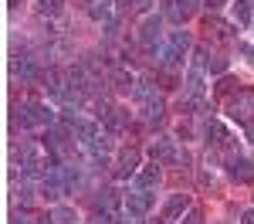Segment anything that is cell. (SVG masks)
<instances>
[{"mask_svg": "<svg viewBox=\"0 0 254 224\" xmlns=\"http://www.w3.org/2000/svg\"><path fill=\"white\" fill-rule=\"evenodd\" d=\"M207 68H210V75H224V72H227V58H220V55H217V58L207 61Z\"/></svg>", "mask_w": 254, "mask_h": 224, "instance_id": "cell-24", "label": "cell"}, {"mask_svg": "<svg viewBox=\"0 0 254 224\" xmlns=\"http://www.w3.org/2000/svg\"><path fill=\"white\" fill-rule=\"evenodd\" d=\"M234 88H237V81H234V78L220 75V81H217V92H220V95H234Z\"/></svg>", "mask_w": 254, "mask_h": 224, "instance_id": "cell-23", "label": "cell"}, {"mask_svg": "<svg viewBox=\"0 0 254 224\" xmlns=\"http://www.w3.org/2000/svg\"><path fill=\"white\" fill-rule=\"evenodd\" d=\"M241 224H254V211H244L241 214Z\"/></svg>", "mask_w": 254, "mask_h": 224, "instance_id": "cell-28", "label": "cell"}, {"mask_svg": "<svg viewBox=\"0 0 254 224\" xmlns=\"http://www.w3.org/2000/svg\"><path fill=\"white\" fill-rule=\"evenodd\" d=\"M203 3H207V7H210V10H217V7H224V3H227V0H203Z\"/></svg>", "mask_w": 254, "mask_h": 224, "instance_id": "cell-29", "label": "cell"}, {"mask_svg": "<svg viewBox=\"0 0 254 224\" xmlns=\"http://www.w3.org/2000/svg\"><path fill=\"white\" fill-rule=\"evenodd\" d=\"M20 129H31V126H55V112L48 109V105H41V102H27V105H20L17 109V119H14Z\"/></svg>", "mask_w": 254, "mask_h": 224, "instance_id": "cell-4", "label": "cell"}, {"mask_svg": "<svg viewBox=\"0 0 254 224\" xmlns=\"http://www.w3.org/2000/svg\"><path fill=\"white\" fill-rule=\"evenodd\" d=\"M112 88H119V92H132L136 81H132V75H129L126 68H116V72H112Z\"/></svg>", "mask_w": 254, "mask_h": 224, "instance_id": "cell-17", "label": "cell"}, {"mask_svg": "<svg viewBox=\"0 0 254 224\" xmlns=\"http://www.w3.org/2000/svg\"><path fill=\"white\" fill-rule=\"evenodd\" d=\"M153 224H173V218H163V221H153Z\"/></svg>", "mask_w": 254, "mask_h": 224, "instance_id": "cell-31", "label": "cell"}, {"mask_svg": "<svg viewBox=\"0 0 254 224\" xmlns=\"http://www.w3.org/2000/svg\"><path fill=\"white\" fill-rule=\"evenodd\" d=\"M183 224H203V214H200L196 207H190V211L183 214Z\"/></svg>", "mask_w": 254, "mask_h": 224, "instance_id": "cell-26", "label": "cell"}, {"mask_svg": "<svg viewBox=\"0 0 254 224\" xmlns=\"http://www.w3.org/2000/svg\"><path fill=\"white\" fill-rule=\"evenodd\" d=\"M112 221H116V218H112V214H105V211H95V214L88 218V224H112Z\"/></svg>", "mask_w": 254, "mask_h": 224, "instance_id": "cell-27", "label": "cell"}, {"mask_svg": "<svg viewBox=\"0 0 254 224\" xmlns=\"http://www.w3.org/2000/svg\"><path fill=\"white\" fill-rule=\"evenodd\" d=\"M159 183V166L156 163H149V166H142L136 173V190H153Z\"/></svg>", "mask_w": 254, "mask_h": 224, "instance_id": "cell-13", "label": "cell"}, {"mask_svg": "<svg viewBox=\"0 0 254 224\" xmlns=\"http://www.w3.org/2000/svg\"><path fill=\"white\" fill-rule=\"evenodd\" d=\"M227 116L241 126H251L254 122V92L251 88H237L234 95L227 99Z\"/></svg>", "mask_w": 254, "mask_h": 224, "instance_id": "cell-3", "label": "cell"}, {"mask_svg": "<svg viewBox=\"0 0 254 224\" xmlns=\"http://www.w3.org/2000/svg\"><path fill=\"white\" fill-rule=\"evenodd\" d=\"M190 44H193V41H190V34H187V31H173V34H170V41H166L163 48H156L159 65H163V68H176L180 61L187 58Z\"/></svg>", "mask_w": 254, "mask_h": 224, "instance_id": "cell-1", "label": "cell"}, {"mask_svg": "<svg viewBox=\"0 0 254 224\" xmlns=\"http://www.w3.org/2000/svg\"><path fill=\"white\" fill-rule=\"evenodd\" d=\"M203 58H207V48L196 44L193 48V61H190L187 78H183V85H187V99H203V65H207Z\"/></svg>", "mask_w": 254, "mask_h": 224, "instance_id": "cell-2", "label": "cell"}, {"mask_svg": "<svg viewBox=\"0 0 254 224\" xmlns=\"http://www.w3.org/2000/svg\"><path fill=\"white\" fill-rule=\"evenodd\" d=\"M132 95H136L139 102H146L149 95H156V92H153V81H149V78H139V81H136V88H132Z\"/></svg>", "mask_w": 254, "mask_h": 224, "instance_id": "cell-22", "label": "cell"}, {"mask_svg": "<svg viewBox=\"0 0 254 224\" xmlns=\"http://www.w3.org/2000/svg\"><path fill=\"white\" fill-rule=\"evenodd\" d=\"M38 10L44 17H58L61 10H64V0H38Z\"/></svg>", "mask_w": 254, "mask_h": 224, "instance_id": "cell-19", "label": "cell"}, {"mask_svg": "<svg viewBox=\"0 0 254 224\" xmlns=\"http://www.w3.org/2000/svg\"><path fill=\"white\" fill-rule=\"evenodd\" d=\"M38 224H55V221H51V214H48V218H38Z\"/></svg>", "mask_w": 254, "mask_h": 224, "instance_id": "cell-30", "label": "cell"}, {"mask_svg": "<svg viewBox=\"0 0 254 224\" xmlns=\"http://www.w3.org/2000/svg\"><path fill=\"white\" fill-rule=\"evenodd\" d=\"M51 221H55V224H75V221H78V214H75L71 207H55V211H51Z\"/></svg>", "mask_w": 254, "mask_h": 224, "instance_id": "cell-20", "label": "cell"}, {"mask_svg": "<svg viewBox=\"0 0 254 224\" xmlns=\"http://www.w3.org/2000/svg\"><path fill=\"white\" fill-rule=\"evenodd\" d=\"M102 122H105V129H109V133H122V129H126V122H129V116H126V109H112Z\"/></svg>", "mask_w": 254, "mask_h": 224, "instance_id": "cell-16", "label": "cell"}, {"mask_svg": "<svg viewBox=\"0 0 254 224\" xmlns=\"http://www.w3.org/2000/svg\"><path fill=\"white\" fill-rule=\"evenodd\" d=\"M136 173H139V149H122V153H119L116 177L126 180V177H136Z\"/></svg>", "mask_w": 254, "mask_h": 224, "instance_id": "cell-9", "label": "cell"}, {"mask_svg": "<svg viewBox=\"0 0 254 224\" xmlns=\"http://www.w3.org/2000/svg\"><path fill=\"white\" fill-rule=\"evenodd\" d=\"M234 20L237 24H248L251 20V0H237L234 3Z\"/></svg>", "mask_w": 254, "mask_h": 224, "instance_id": "cell-21", "label": "cell"}, {"mask_svg": "<svg viewBox=\"0 0 254 224\" xmlns=\"http://www.w3.org/2000/svg\"><path fill=\"white\" fill-rule=\"evenodd\" d=\"M149 207H153V194H149V190H136V194L126 197V214H129V218L149 214Z\"/></svg>", "mask_w": 254, "mask_h": 224, "instance_id": "cell-7", "label": "cell"}, {"mask_svg": "<svg viewBox=\"0 0 254 224\" xmlns=\"http://www.w3.org/2000/svg\"><path fill=\"white\" fill-rule=\"evenodd\" d=\"M132 224H142V221H132Z\"/></svg>", "mask_w": 254, "mask_h": 224, "instance_id": "cell-33", "label": "cell"}, {"mask_svg": "<svg viewBox=\"0 0 254 224\" xmlns=\"http://www.w3.org/2000/svg\"><path fill=\"white\" fill-rule=\"evenodd\" d=\"M190 211V197L187 194H173L170 201H166V218H180V214H187Z\"/></svg>", "mask_w": 254, "mask_h": 224, "instance_id": "cell-15", "label": "cell"}, {"mask_svg": "<svg viewBox=\"0 0 254 224\" xmlns=\"http://www.w3.org/2000/svg\"><path fill=\"white\" fill-rule=\"evenodd\" d=\"M14 72H17L24 81H31V78H38V58L31 55V51H20L17 58H14Z\"/></svg>", "mask_w": 254, "mask_h": 224, "instance_id": "cell-11", "label": "cell"}, {"mask_svg": "<svg viewBox=\"0 0 254 224\" xmlns=\"http://www.w3.org/2000/svg\"><path fill=\"white\" fill-rule=\"evenodd\" d=\"M227 173H231L234 180H254V160L231 156V160H227Z\"/></svg>", "mask_w": 254, "mask_h": 224, "instance_id": "cell-12", "label": "cell"}, {"mask_svg": "<svg viewBox=\"0 0 254 224\" xmlns=\"http://www.w3.org/2000/svg\"><path fill=\"white\" fill-rule=\"evenodd\" d=\"M146 3H149V0H139V7H146Z\"/></svg>", "mask_w": 254, "mask_h": 224, "instance_id": "cell-32", "label": "cell"}, {"mask_svg": "<svg viewBox=\"0 0 254 224\" xmlns=\"http://www.w3.org/2000/svg\"><path fill=\"white\" fill-rule=\"evenodd\" d=\"M88 14L95 20H109L112 17V7H109V0H92V3H88Z\"/></svg>", "mask_w": 254, "mask_h": 224, "instance_id": "cell-18", "label": "cell"}, {"mask_svg": "<svg viewBox=\"0 0 254 224\" xmlns=\"http://www.w3.org/2000/svg\"><path fill=\"white\" fill-rule=\"evenodd\" d=\"M163 112H166V102H163V95H149V99L142 102V116L149 122H159L163 119Z\"/></svg>", "mask_w": 254, "mask_h": 224, "instance_id": "cell-14", "label": "cell"}, {"mask_svg": "<svg viewBox=\"0 0 254 224\" xmlns=\"http://www.w3.org/2000/svg\"><path fill=\"white\" fill-rule=\"evenodd\" d=\"M149 156H153V163H166V166H173V163H190V156H187V149H180L173 140H156L153 146H149Z\"/></svg>", "mask_w": 254, "mask_h": 224, "instance_id": "cell-5", "label": "cell"}, {"mask_svg": "<svg viewBox=\"0 0 254 224\" xmlns=\"http://www.w3.org/2000/svg\"><path fill=\"white\" fill-rule=\"evenodd\" d=\"M122 197H119V190H112V187H105V190H98L95 194V211H105V214H112V218H122Z\"/></svg>", "mask_w": 254, "mask_h": 224, "instance_id": "cell-6", "label": "cell"}, {"mask_svg": "<svg viewBox=\"0 0 254 224\" xmlns=\"http://www.w3.org/2000/svg\"><path fill=\"white\" fill-rule=\"evenodd\" d=\"M159 81H163V88H176V85H180V78L173 75V68H163V72H159Z\"/></svg>", "mask_w": 254, "mask_h": 224, "instance_id": "cell-25", "label": "cell"}, {"mask_svg": "<svg viewBox=\"0 0 254 224\" xmlns=\"http://www.w3.org/2000/svg\"><path fill=\"white\" fill-rule=\"evenodd\" d=\"M159 31H163V17L153 14V17L142 20V27H139V41H142V48H156L159 44Z\"/></svg>", "mask_w": 254, "mask_h": 224, "instance_id": "cell-8", "label": "cell"}, {"mask_svg": "<svg viewBox=\"0 0 254 224\" xmlns=\"http://www.w3.org/2000/svg\"><path fill=\"white\" fill-rule=\"evenodd\" d=\"M196 7H200V0H166V17L187 20L196 14Z\"/></svg>", "mask_w": 254, "mask_h": 224, "instance_id": "cell-10", "label": "cell"}]
</instances>
